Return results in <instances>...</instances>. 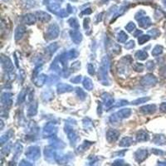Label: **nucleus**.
Segmentation results:
<instances>
[{
  "label": "nucleus",
  "instance_id": "nucleus-1",
  "mask_svg": "<svg viewBox=\"0 0 166 166\" xmlns=\"http://www.w3.org/2000/svg\"><path fill=\"white\" fill-rule=\"evenodd\" d=\"M110 59L108 57H104L99 69V78L103 85H108V70H109Z\"/></svg>",
  "mask_w": 166,
  "mask_h": 166
},
{
  "label": "nucleus",
  "instance_id": "nucleus-2",
  "mask_svg": "<svg viewBox=\"0 0 166 166\" xmlns=\"http://www.w3.org/2000/svg\"><path fill=\"white\" fill-rule=\"evenodd\" d=\"M131 113H132V111H131V109H130V108L120 110V111H117L116 113H115L110 117V121L111 123L119 122L123 119L128 118L131 115Z\"/></svg>",
  "mask_w": 166,
  "mask_h": 166
},
{
  "label": "nucleus",
  "instance_id": "nucleus-3",
  "mask_svg": "<svg viewBox=\"0 0 166 166\" xmlns=\"http://www.w3.org/2000/svg\"><path fill=\"white\" fill-rule=\"evenodd\" d=\"M25 155L31 160H37L40 158V155H41L40 148L38 146H30V147H28L27 149L26 152H25Z\"/></svg>",
  "mask_w": 166,
  "mask_h": 166
},
{
  "label": "nucleus",
  "instance_id": "nucleus-4",
  "mask_svg": "<svg viewBox=\"0 0 166 166\" xmlns=\"http://www.w3.org/2000/svg\"><path fill=\"white\" fill-rule=\"evenodd\" d=\"M59 27L57 26L56 23L51 24L48 26V27L47 28L46 32V37L48 40H52L57 38L59 35Z\"/></svg>",
  "mask_w": 166,
  "mask_h": 166
},
{
  "label": "nucleus",
  "instance_id": "nucleus-5",
  "mask_svg": "<svg viewBox=\"0 0 166 166\" xmlns=\"http://www.w3.org/2000/svg\"><path fill=\"white\" fill-rule=\"evenodd\" d=\"M57 127L54 123H47L43 129V136L44 137H52L55 136V134L57 133Z\"/></svg>",
  "mask_w": 166,
  "mask_h": 166
},
{
  "label": "nucleus",
  "instance_id": "nucleus-6",
  "mask_svg": "<svg viewBox=\"0 0 166 166\" xmlns=\"http://www.w3.org/2000/svg\"><path fill=\"white\" fill-rule=\"evenodd\" d=\"M157 82H158L157 78L151 74L143 76V78L141 79V84L146 86V87H151L153 85L156 84Z\"/></svg>",
  "mask_w": 166,
  "mask_h": 166
},
{
  "label": "nucleus",
  "instance_id": "nucleus-7",
  "mask_svg": "<svg viewBox=\"0 0 166 166\" xmlns=\"http://www.w3.org/2000/svg\"><path fill=\"white\" fill-rule=\"evenodd\" d=\"M1 64H2V67L6 71H8V72L13 71L14 65H13L11 60L9 59V57L2 55V57H1Z\"/></svg>",
  "mask_w": 166,
  "mask_h": 166
},
{
  "label": "nucleus",
  "instance_id": "nucleus-8",
  "mask_svg": "<svg viewBox=\"0 0 166 166\" xmlns=\"http://www.w3.org/2000/svg\"><path fill=\"white\" fill-rule=\"evenodd\" d=\"M12 96H13L12 93H2V95H1V103H2V106L7 108L8 106H11L12 103H13Z\"/></svg>",
  "mask_w": 166,
  "mask_h": 166
},
{
  "label": "nucleus",
  "instance_id": "nucleus-9",
  "mask_svg": "<svg viewBox=\"0 0 166 166\" xmlns=\"http://www.w3.org/2000/svg\"><path fill=\"white\" fill-rule=\"evenodd\" d=\"M119 136H120V132L116 130L110 129L109 131L106 132V139L110 143L116 141L119 138Z\"/></svg>",
  "mask_w": 166,
  "mask_h": 166
},
{
  "label": "nucleus",
  "instance_id": "nucleus-10",
  "mask_svg": "<svg viewBox=\"0 0 166 166\" xmlns=\"http://www.w3.org/2000/svg\"><path fill=\"white\" fill-rule=\"evenodd\" d=\"M65 131L66 133H67L68 139L71 141V144H75L76 140H77V139H78V136L76 135V131H73V129L70 127L69 125H67V126L66 125Z\"/></svg>",
  "mask_w": 166,
  "mask_h": 166
},
{
  "label": "nucleus",
  "instance_id": "nucleus-11",
  "mask_svg": "<svg viewBox=\"0 0 166 166\" xmlns=\"http://www.w3.org/2000/svg\"><path fill=\"white\" fill-rule=\"evenodd\" d=\"M101 98L103 100L104 105H105L106 108H111V106H114V98L112 97L111 95H110L109 93H103V94L101 95Z\"/></svg>",
  "mask_w": 166,
  "mask_h": 166
},
{
  "label": "nucleus",
  "instance_id": "nucleus-12",
  "mask_svg": "<svg viewBox=\"0 0 166 166\" xmlns=\"http://www.w3.org/2000/svg\"><path fill=\"white\" fill-rule=\"evenodd\" d=\"M148 151L146 150H138L135 153V159L138 163H141L147 158Z\"/></svg>",
  "mask_w": 166,
  "mask_h": 166
},
{
  "label": "nucleus",
  "instance_id": "nucleus-13",
  "mask_svg": "<svg viewBox=\"0 0 166 166\" xmlns=\"http://www.w3.org/2000/svg\"><path fill=\"white\" fill-rule=\"evenodd\" d=\"M47 80V76L44 74H40L38 76H33V82L37 87H42L44 83H46Z\"/></svg>",
  "mask_w": 166,
  "mask_h": 166
},
{
  "label": "nucleus",
  "instance_id": "nucleus-14",
  "mask_svg": "<svg viewBox=\"0 0 166 166\" xmlns=\"http://www.w3.org/2000/svg\"><path fill=\"white\" fill-rule=\"evenodd\" d=\"M57 93L58 94H63L65 92H70L73 90V87L68 84H65V83H60L57 85Z\"/></svg>",
  "mask_w": 166,
  "mask_h": 166
},
{
  "label": "nucleus",
  "instance_id": "nucleus-15",
  "mask_svg": "<svg viewBox=\"0 0 166 166\" xmlns=\"http://www.w3.org/2000/svg\"><path fill=\"white\" fill-rule=\"evenodd\" d=\"M140 111L144 115L153 114L156 111V106L155 105H146V106L140 107Z\"/></svg>",
  "mask_w": 166,
  "mask_h": 166
},
{
  "label": "nucleus",
  "instance_id": "nucleus-16",
  "mask_svg": "<svg viewBox=\"0 0 166 166\" xmlns=\"http://www.w3.org/2000/svg\"><path fill=\"white\" fill-rule=\"evenodd\" d=\"M70 35H71V38L72 39V41L75 43L78 44L80 43L82 40V33L78 32V31L76 30H71L70 31Z\"/></svg>",
  "mask_w": 166,
  "mask_h": 166
},
{
  "label": "nucleus",
  "instance_id": "nucleus-17",
  "mask_svg": "<svg viewBox=\"0 0 166 166\" xmlns=\"http://www.w3.org/2000/svg\"><path fill=\"white\" fill-rule=\"evenodd\" d=\"M149 138H150L149 134L144 131H140L136 135V140L138 142L147 141Z\"/></svg>",
  "mask_w": 166,
  "mask_h": 166
},
{
  "label": "nucleus",
  "instance_id": "nucleus-18",
  "mask_svg": "<svg viewBox=\"0 0 166 166\" xmlns=\"http://www.w3.org/2000/svg\"><path fill=\"white\" fill-rule=\"evenodd\" d=\"M50 143L52 147L56 148V149H63L65 147V144L63 141H61L60 140H58L56 137L53 138V136H52V140H50Z\"/></svg>",
  "mask_w": 166,
  "mask_h": 166
},
{
  "label": "nucleus",
  "instance_id": "nucleus-19",
  "mask_svg": "<svg viewBox=\"0 0 166 166\" xmlns=\"http://www.w3.org/2000/svg\"><path fill=\"white\" fill-rule=\"evenodd\" d=\"M25 32H26V28H25V27H23V26L20 25V26L17 27L16 30H15V34H14L15 39H16L17 41L19 40V39H21V38L23 37Z\"/></svg>",
  "mask_w": 166,
  "mask_h": 166
},
{
  "label": "nucleus",
  "instance_id": "nucleus-20",
  "mask_svg": "<svg viewBox=\"0 0 166 166\" xmlns=\"http://www.w3.org/2000/svg\"><path fill=\"white\" fill-rule=\"evenodd\" d=\"M134 143V140L133 138H131V137H128V136H126V137H124L121 139V140L120 141V147H128L130 145Z\"/></svg>",
  "mask_w": 166,
  "mask_h": 166
},
{
  "label": "nucleus",
  "instance_id": "nucleus-21",
  "mask_svg": "<svg viewBox=\"0 0 166 166\" xmlns=\"http://www.w3.org/2000/svg\"><path fill=\"white\" fill-rule=\"evenodd\" d=\"M139 21V25L140 27L143 28H148L151 25V21L148 17H144V18H140L138 19Z\"/></svg>",
  "mask_w": 166,
  "mask_h": 166
},
{
  "label": "nucleus",
  "instance_id": "nucleus-22",
  "mask_svg": "<svg viewBox=\"0 0 166 166\" xmlns=\"http://www.w3.org/2000/svg\"><path fill=\"white\" fill-rule=\"evenodd\" d=\"M38 113V103L37 102H33L31 104L28 110H27V115L28 116H33Z\"/></svg>",
  "mask_w": 166,
  "mask_h": 166
},
{
  "label": "nucleus",
  "instance_id": "nucleus-23",
  "mask_svg": "<svg viewBox=\"0 0 166 166\" xmlns=\"http://www.w3.org/2000/svg\"><path fill=\"white\" fill-rule=\"evenodd\" d=\"M57 48H58V44H57V43H54L50 44L49 46L47 47L46 52L49 55V56H51V55L53 54V53L57 51Z\"/></svg>",
  "mask_w": 166,
  "mask_h": 166
},
{
  "label": "nucleus",
  "instance_id": "nucleus-24",
  "mask_svg": "<svg viewBox=\"0 0 166 166\" xmlns=\"http://www.w3.org/2000/svg\"><path fill=\"white\" fill-rule=\"evenodd\" d=\"M136 57L137 59H139L140 61H144L145 60L146 58L148 57V53L146 51H144V50H140L138 52H136Z\"/></svg>",
  "mask_w": 166,
  "mask_h": 166
},
{
  "label": "nucleus",
  "instance_id": "nucleus-25",
  "mask_svg": "<svg viewBox=\"0 0 166 166\" xmlns=\"http://www.w3.org/2000/svg\"><path fill=\"white\" fill-rule=\"evenodd\" d=\"M83 86L88 91H91L93 89V83L92 81L90 79V78H88V77H85L84 79H83Z\"/></svg>",
  "mask_w": 166,
  "mask_h": 166
},
{
  "label": "nucleus",
  "instance_id": "nucleus-26",
  "mask_svg": "<svg viewBox=\"0 0 166 166\" xmlns=\"http://www.w3.org/2000/svg\"><path fill=\"white\" fill-rule=\"evenodd\" d=\"M153 141L156 144H164L166 142V138L164 136H155L153 139Z\"/></svg>",
  "mask_w": 166,
  "mask_h": 166
},
{
  "label": "nucleus",
  "instance_id": "nucleus-27",
  "mask_svg": "<svg viewBox=\"0 0 166 166\" xmlns=\"http://www.w3.org/2000/svg\"><path fill=\"white\" fill-rule=\"evenodd\" d=\"M42 96H43V99L45 101H49L53 99L54 94H53L52 91H45V92L43 93Z\"/></svg>",
  "mask_w": 166,
  "mask_h": 166
},
{
  "label": "nucleus",
  "instance_id": "nucleus-28",
  "mask_svg": "<svg viewBox=\"0 0 166 166\" xmlns=\"http://www.w3.org/2000/svg\"><path fill=\"white\" fill-rule=\"evenodd\" d=\"M35 17L33 16V14H27V15H26V16L24 17V19H23V22L28 25L33 24V23L35 22Z\"/></svg>",
  "mask_w": 166,
  "mask_h": 166
},
{
  "label": "nucleus",
  "instance_id": "nucleus-29",
  "mask_svg": "<svg viewBox=\"0 0 166 166\" xmlns=\"http://www.w3.org/2000/svg\"><path fill=\"white\" fill-rule=\"evenodd\" d=\"M38 19H39L41 22H48L50 19H51L50 15L45 14V13H43V12H41V13H38Z\"/></svg>",
  "mask_w": 166,
  "mask_h": 166
},
{
  "label": "nucleus",
  "instance_id": "nucleus-30",
  "mask_svg": "<svg viewBox=\"0 0 166 166\" xmlns=\"http://www.w3.org/2000/svg\"><path fill=\"white\" fill-rule=\"evenodd\" d=\"M127 38H128V36H127V34L124 31H120L118 36H117V39H118V41L120 42V43H125L126 40H127Z\"/></svg>",
  "mask_w": 166,
  "mask_h": 166
},
{
  "label": "nucleus",
  "instance_id": "nucleus-31",
  "mask_svg": "<svg viewBox=\"0 0 166 166\" xmlns=\"http://www.w3.org/2000/svg\"><path fill=\"white\" fill-rule=\"evenodd\" d=\"M12 135H13V131H9L8 133H6L5 135H3V136H1V139H0V142H1V144H3L4 143H6V142L8 141V139H9V138L12 136Z\"/></svg>",
  "mask_w": 166,
  "mask_h": 166
},
{
  "label": "nucleus",
  "instance_id": "nucleus-32",
  "mask_svg": "<svg viewBox=\"0 0 166 166\" xmlns=\"http://www.w3.org/2000/svg\"><path fill=\"white\" fill-rule=\"evenodd\" d=\"M27 95V91H26V89H23V90L20 92L18 95V104H21L22 101H24L26 99V96Z\"/></svg>",
  "mask_w": 166,
  "mask_h": 166
},
{
  "label": "nucleus",
  "instance_id": "nucleus-33",
  "mask_svg": "<svg viewBox=\"0 0 166 166\" xmlns=\"http://www.w3.org/2000/svg\"><path fill=\"white\" fill-rule=\"evenodd\" d=\"M163 52V47L160 46V45H157L154 47V49L152 50V55L153 56H159L160 55L161 53Z\"/></svg>",
  "mask_w": 166,
  "mask_h": 166
},
{
  "label": "nucleus",
  "instance_id": "nucleus-34",
  "mask_svg": "<svg viewBox=\"0 0 166 166\" xmlns=\"http://www.w3.org/2000/svg\"><path fill=\"white\" fill-rule=\"evenodd\" d=\"M66 55H67V57L68 58V60L70 59H72V58H76L78 56V52H76L75 49H72L69 52H66Z\"/></svg>",
  "mask_w": 166,
  "mask_h": 166
},
{
  "label": "nucleus",
  "instance_id": "nucleus-35",
  "mask_svg": "<svg viewBox=\"0 0 166 166\" xmlns=\"http://www.w3.org/2000/svg\"><path fill=\"white\" fill-rule=\"evenodd\" d=\"M92 144V142H89V141H84V143L78 147V151H85L86 150H87L88 148L90 147L91 145Z\"/></svg>",
  "mask_w": 166,
  "mask_h": 166
},
{
  "label": "nucleus",
  "instance_id": "nucleus-36",
  "mask_svg": "<svg viewBox=\"0 0 166 166\" xmlns=\"http://www.w3.org/2000/svg\"><path fill=\"white\" fill-rule=\"evenodd\" d=\"M76 95L79 96V98L81 99V100H84V99L87 97V94H86V92H85L84 91L82 90V88L77 87L76 89Z\"/></svg>",
  "mask_w": 166,
  "mask_h": 166
},
{
  "label": "nucleus",
  "instance_id": "nucleus-37",
  "mask_svg": "<svg viewBox=\"0 0 166 166\" xmlns=\"http://www.w3.org/2000/svg\"><path fill=\"white\" fill-rule=\"evenodd\" d=\"M14 153H15V156L18 157V155H20L22 153V145L19 143H16L15 145H14Z\"/></svg>",
  "mask_w": 166,
  "mask_h": 166
},
{
  "label": "nucleus",
  "instance_id": "nucleus-38",
  "mask_svg": "<svg viewBox=\"0 0 166 166\" xmlns=\"http://www.w3.org/2000/svg\"><path fill=\"white\" fill-rule=\"evenodd\" d=\"M148 101H150L149 97H141V98L137 99L136 101H133L131 102V104H132V105H140V104L145 103V102H147Z\"/></svg>",
  "mask_w": 166,
  "mask_h": 166
},
{
  "label": "nucleus",
  "instance_id": "nucleus-39",
  "mask_svg": "<svg viewBox=\"0 0 166 166\" xmlns=\"http://www.w3.org/2000/svg\"><path fill=\"white\" fill-rule=\"evenodd\" d=\"M68 22H69V24H70V26H71V27H73V29H78V27H79V23H78V22L76 21V19L75 18H71L69 21H68Z\"/></svg>",
  "mask_w": 166,
  "mask_h": 166
},
{
  "label": "nucleus",
  "instance_id": "nucleus-40",
  "mask_svg": "<svg viewBox=\"0 0 166 166\" xmlns=\"http://www.w3.org/2000/svg\"><path fill=\"white\" fill-rule=\"evenodd\" d=\"M150 39V38L149 35H142L139 38L138 42H139V44H144V43H145L146 42L149 41Z\"/></svg>",
  "mask_w": 166,
  "mask_h": 166
},
{
  "label": "nucleus",
  "instance_id": "nucleus-41",
  "mask_svg": "<svg viewBox=\"0 0 166 166\" xmlns=\"http://www.w3.org/2000/svg\"><path fill=\"white\" fill-rule=\"evenodd\" d=\"M125 29L129 33H132L134 30H136V25L134 22H129L128 24L125 26Z\"/></svg>",
  "mask_w": 166,
  "mask_h": 166
},
{
  "label": "nucleus",
  "instance_id": "nucleus-42",
  "mask_svg": "<svg viewBox=\"0 0 166 166\" xmlns=\"http://www.w3.org/2000/svg\"><path fill=\"white\" fill-rule=\"evenodd\" d=\"M12 144H8V145H6V147L3 148L2 150H1V153H2V155H8L9 151H10V149H11Z\"/></svg>",
  "mask_w": 166,
  "mask_h": 166
},
{
  "label": "nucleus",
  "instance_id": "nucleus-43",
  "mask_svg": "<svg viewBox=\"0 0 166 166\" xmlns=\"http://www.w3.org/2000/svg\"><path fill=\"white\" fill-rule=\"evenodd\" d=\"M87 71H88V73L93 76L94 74H95V67H94V66L91 63H89L88 66H87Z\"/></svg>",
  "mask_w": 166,
  "mask_h": 166
},
{
  "label": "nucleus",
  "instance_id": "nucleus-44",
  "mask_svg": "<svg viewBox=\"0 0 166 166\" xmlns=\"http://www.w3.org/2000/svg\"><path fill=\"white\" fill-rule=\"evenodd\" d=\"M128 104V101H125V100H120V101H118L116 103L114 104V107H119V106H125Z\"/></svg>",
  "mask_w": 166,
  "mask_h": 166
},
{
  "label": "nucleus",
  "instance_id": "nucleus-45",
  "mask_svg": "<svg viewBox=\"0 0 166 166\" xmlns=\"http://www.w3.org/2000/svg\"><path fill=\"white\" fill-rule=\"evenodd\" d=\"M133 67L136 71H142L144 70V66L141 63H136Z\"/></svg>",
  "mask_w": 166,
  "mask_h": 166
},
{
  "label": "nucleus",
  "instance_id": "nucleus-46",
  "mask_svg": "<svg viewBox=\"0 0 166 166\" xmlns=\"http://www.w3.org/2000/svg\"><path fill=\"white\" fill-rule=\"evenodd\" d=\"M82 79V76H75V77H73V78H71V82L75 83V84H78V83L81 82Z\"/></svg>",
  "mask_w": 166,
  "mask_h": 166
},
{
  "label": "nucleus",
  "instance_id": "nucleus-47",
  "mask_svg": "<svg viewBox=\"0 0 166 166\" xmlns=\"http://www.w3.org/2000/svg\"><path fill=\"white\" fill-rule=\"evenodd\" d=\"M145 67H146V68H147L149 71H152L153 69L155 68V63H154V62H152V61H150V62H148V63H146Z\"/></svg>",
  "mask_w": 166,
  "mask_h": 166
},
{
  "label": "nucleus",
  "instance_id": "nucleus-48",
  "mask_svg": "<svg viewBox=\"0 0 166 166\" xmlns=\"http://www.w3.org/2000/svg\"><path fill=\"white\" fill-rule=\"evenodd\" d=\"M149 34L156 38V37H158V36L160 34V32L158 29H152V30H150V32H149Z\"/></svg>",
  "mask_w": 166,
  "mask_h": 166
},
{
  "label": "nucleus",
  "instance_id": "nucleus-49",
  "mask_svg": "<svg viewBox=\"0 0 166 166\" xmlns=\"http://www.w3.org/2000/svg\"><path fill=\"white\" fill-rule=\"evenodd\" d=\"M125 48L126 49H131V48H133L134 47H135V42L134 41H129L127 43L125 44Z\"/></svg>",
  "mask_w": 166,
  "mask_h": 166
},
{
  "label": "nucleus",
  "instance_id": "nucleus-50",
  "mask_svg": "<svg viewBox=\"0 0 166 166\" xmlns=\"http://www.w3.org/2000/svg\"><path fill=\"white\" fill-rule=\"evenodd\" d=\"M80 67H81V63L79 62H76V63H72V65H71V68L75 71H77Z\"/></svg>",
  "mask_w": 166,
  "mask_h": 166
},
{
  "label": "nucleus",
  "instance_id": "nucleus-51",
  "mask_svg": "<svg viewBox=\"0 0 166 166\" xmlns=\"http://www.w3.org/2000/svg\"><path fill=\"white\" fill-rule=\"evenodd\" d=\"M125 162H124V160H115L113 163V164L114 165H125V164H124Z\"/></svg>",
  "mask_w": 166,
  "mask_h": 166
},
{
  "label": "nucleus",
  "instance_id": "nucleus-52",
  "mask_svg": "<svg viewBox=\"0 0 166 166\" xmlns=\"http://www.w3.org/2000/svg\"><path fill=\"white\" fill-rule=\"evenodd\" d=\"M152 152H153V154H155V155H164V151H161V150H157V149H153Z\"/></svg>",
  "mask_w": 166,
  "mask_h": 166
},
{
  "label": "nucleus",
  "instance_id": "nucleus-53",
  "mask_svg": "<svg viewBox=\"0 0 166 166\" xmlns=\"http://www.w3.org/2000/svg\"><path fill=\"white\" fill-rule=\"evenodd\" d=\"M160 110L162 111L165 112V113H166V102L161 104V105H160Z\"/></svg>",
  "mask_w": 166,
  "mask_h": 166
},
{
  "label": "nucleus",
  "instance_id": "nucleus-54",
  "mask_svg": "<svg viewBox=\"0 0 166 166\" xmlns=\"http://www.w3.org/2000/svg\"><path fill=\"white\" fill-rule=\"evenodd\" d=\"M20 165H32V164H29V162L22 160L20 162Z\"/></svg>",
  "mask_w": 166,
  "mask_h": 166
},
{
  "label": "nucleus",
  "instance_id": "nucleus-55",
  "mask_svg": "<svg viewBox=\"0 0 166 166\" xmlns=\"http://www.w3.org/2000/svg\"><path fill=\"white\" fill-rule=\"evenodd\" d=\"M140 34H142V31L137 30L136 32V33H134V36H135V37H138V36L140 35ZM139 37H140V36H139Z\"/></svg>",
  "mask_w": 166,
  "mask_h": 166
},
{
  "label": "nucleus",
  "instance_id": "nucleus-56",
  "mask_svg": "<svg viewBox=\"0 0 166 166\" xmlns=\"http://www.w3.org/2000/svg\"><path fill=\"white\" fill-rule=\"evenodd\" d=\"M125 151H123V152H122V155H124V154H125ZM115 155H120V152H117V153H115Z\"/></svg>",
  "mask_w": 166,
  "mask_h": 166
},
{
  "label": "nucleus",
  "instance_id": "nucleus-57",
  "mask_svg": "<svg viewBox=\"0 0 166 166\" xmlns=\"http://www.w3.org/2000/svg\"><path fill=\"white\" fill-rule=\"evenodd\" d=\"M164 76H166V69L164 70Z\"/></svg>",
  "mask_w": 166,
  "mask_h": 166
}]
</instances>
